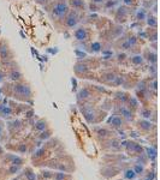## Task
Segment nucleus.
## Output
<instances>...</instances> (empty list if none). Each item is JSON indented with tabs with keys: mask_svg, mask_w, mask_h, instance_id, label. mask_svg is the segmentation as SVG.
<instances>
[{
	"mask_svg": "<svg viewBox=\"0 0 160 180\" xmlns=\"http://www.w3.org/2000/svg\"><path fill=\"white\" fill-rule=\"evenodd\" d=\"M129 97H130V96H129L126 92H123V91H119V92L116 94V98H117L122 104H126Z\"/></svg>",
	"mask_w": 160,
	"mask_h": 180,
	"instance_id": "nucleus-20",
	"label": "nucleus"
},
{
	"mask_svg": "<svg viewBox=\"0 0 160 180\" xmlns=\"http://www.w3.org/2000/svg\"><path fill=\"white\" fill-rule=\"evenodd\" d=\"M128 102H129V108L131 109V110H136V109H139L140 108V102H139V100L137 98H135V97H129V100H128Z\"/></svg>",
	"mask_w": 160,
	"mask_h": 180,
	"instance_id": "nucleus-23",
	"label": "nucleus"
},
{
	"mask_svg": "<svg viewBox=\"0 0 160 180\" xmlns=\"http://www.w3.org/2000/svg\"><path fill=\"white\" fill-rule=\"evenodd\" d=\"M145 154L148 159V161H152V162H155L157 160V148H152V147H146L145 148Z\"/></svg>",
	"mask_w": 160,
	"mask_h": 180,
	"instance_id": "nucleus-12",
	"label": "nucleus"
},
{
	"mask_svg": "<svg viewBox=\"0 0 160 180\" xmlns=\"http://www.w3.org/2000/svg\"><path fill=\"white\" fill-rule=\"evenodd\" d=\"M142 180H151V179H148V178H146V177H143V178H142Z\"/></svg>",
	"mask_w": 160,
	"mask_h": 180,
	"instance_id": "nucleus-42",
	"label": "nucleus"
},
{
	"mask_svg": "<svg viewBox=\"0 0 160 180\" xmlns=\"http://www.w3.org/2000/svg\"><path fill=\"white\" fill-rule=\"evenodd\" d=\"M140 114H141V116L143 119H148V120H151V118L153 116V112H152L151 108H142V109H140Z\"/></svg>",
	"mask_w": 160,
	"mask_h": 180,
	"instance_id": "nucleus-24",
	"label": "nucleus"
},
{
	"mask_svg": "<svg viewBox=\"0 0 160 180\" xmlns=\"http://www.w3.org/2000/svg\"><path fill=\"white\" fill-rule=\"evenodd\" d=\"M35 1H36L37 4H41V5H43V4H45V2H47L48 0H35Z\"/></svg>",
	"mask_w": 160,
	"mask_h": 180,
	"instance_id": "nucleus-40",
	"label": "nucleus"
},
{
	"mask_svg": "<svg viewBox=\"0 0 160 180\" xmlns=\"http://www.w3.org/2000/svg\"><path fill=\"white\" fill-rule=\"evenodd\" d=\"M69 4L75 8V10H84L85 7V4H84V0H69Z\"/></svg>",
	"mask_w": 160,
	"mask_h": 180,
	"instance_id": "nucleus-21",
	"label": "nucleus"
},
{
	"mask_svg": "<svg viewBox=\"0 0 160 180\" xmlns=\"http://www.w3.org/2000/svg\"><path fill=\"white\" fill-rule=\"evenodd\" d=\"M91 2H94V4H104V2H106L107 0H90Z\"/></svg>",
	"mask_w": 160,
	"mask_h": 180,
	"instance_id": "nucleus-38",
	"label": "nucleus"
},
{
	"mask_svg": "<svg viewBox=\"0 0 160 180\" xmlns=\"http://www.w3.org/2000/svg\"><path fill=\"white\" fill-rule=\"evenodd\" d=\"M34 129H35L36 131L41 132V131H45V130L48 129V124H47V121H46L45 119H40V120H37V121L35 123Z\"/></svg>",
	"mask_w": 160,
	"mask_h": 180,
	"instance_id": "nucleus-16",
	"label": "nucleus"
},
{
	"mask_svg": "<svg viewBox=\"0 0 160 180\" xmlns=\"http://www.w3.org/2000/svg\"><path fill=\"white\" fill-rule=\"evenodd\" d=\"M146 16H147V13H146L145 8H140V10H137V12H136V19H139V20H143V19H146Z\"/></svg>",
	"mask_w": 160,
	"mask_h": 180,
	"instance_id": "nucleus-31",
	"label": "nucleus"
},
{
	"mask_svg": "<svg viewBox=\"0 0 160 180\" xmlns=\"http://www.w3.org/2000/svg\"><path fill=\"white\" fill-rule=\"evenodd\" d=\"M130 61L133 65H136V66H140L145 63V57H142L141 54H135L133 57H130Z\"/></svg>",
	"mask_w": 160,
	"mask_h": 180,
	"instance_id": "nucleus-19",
	"label": "nucleus"
},
{
	"mask_svg": "<svg viewBox=\"0 0 160 180\" xmlns=\"http://www.w3.org/2000/svg\"><path fill=\"white\" fill-rule=\"evenodd\" d=\"M74 37H75L77 41H81V42L88 40V37H89L88 30H87L84 26H78V28L74 31Z\"/></svg>",
	"mask_w": 160,
	"mask_h": 180,
	"instance_id": "nucleus-9",
	"label": "nucleus"
},
{
	"mask_svg": "<svg viewBox=\"0 0 160 180\" xmlns=\"http://www.w3.org/2000/svg\"><path fill=\"white\" fill-rule=\"evenodd\" d=\"M125 5H128V6H130V5H134L135 4V0H122Z\"/></svg>",
	"mask_w": 160,
	"mask_h": 180,
	"instance_id": "nucleus-37",
	"label": "nucleus"
},
{
	"mask_svg": "<svg viewBox=\"0 0 160 180\" xmlns=\"http://www.w3.org/2000/svg\"><path fill=\"white\" fill-rule=\"evenodd\" d=\"M133 169H134V172L136 173V175L137 177H143L145 175V173H146V166L145 165H142V163H140V162H136V163H134V166L131 167Z\"/></svg>",
	"mask_w": 160,
	"mask_h": 180,
	"instance_id": "nucleus-13",
	"label": "nucleus"
},
{
	"mask_svg": "<svg viewBox=\"0 0 160 180\" xmlns=\"http://www.w3.org/2000/svg\"><path fill=\"white\" fill-rule=\"evenodd\" d=\"M147 60H148L149 63H155V61H157V54H155V53H148Z\"/></svg>",
	"mask_w": 160,
	"mask_h": 180,
	"instance_id": "nucleus-35",
	"label": "nucleus"
},
{
	"mask_svg": "<svg viewBox=\"0 0 160 180\" xmlns=\"http://www.w3.org/2000/svg\"><path fill=\"white\" fill-rule=\"evenodd\" d=\"M126 41L130 43V46H131V47L136 46V43H137V39H136L135 36H129V37L126 39Z\"/></svg>",
	"mask_w": 160,
	"mask_h": 180,
	"instance_id": "nucleus-34",
	"label": "nucleus"
},
{
	"mask_svg": "<svg viewBox=\"0 0 160 180\" xmlns=\"http://www.w3.org/2000/svg\"><path fill=\"white\" fill-rule=\"evenodd\" d=\"M90 51L91 52H94V53H98V52H100L101 49H102V46H101V43L100 42H98V41H95V42H93L91 45H90Z\"/></svg>",
	"mask_w": 160,
	"mask_h": 180,
	"instance_id": "nucleus-29",
	"label": "nucleus"
},
{
	"mask_svg": "<svg viewBox=\"0 0 160 180\" xmlns=\"http://www.w3.org/2000/svg\"><path fill=\"white\" fill-rule=\"evenodd\" d=\"M133 47L130 46V43L125 40V41H123L122 42V45H120V49H123V51H129V49H131Z\"/></svg>",
	"mask_w": 160,
	"mask_h": 180,
	"instance_id": "nucleus-33",
	"label": "nucleus"
},
{
	"mask_svg": "<svg viewBox=\"0 0 160 180\" xmlns=\"http://www.w3.org/2000/svg\"><path fill=\"white\" fill-rule=\"evenodd\" d=\"M137 129L141 131V132H145V133H149L153 129H154V124L148 120V119H140L137 121Z\"/></svg>",
	"mask_w": 160,
	"mask_h": 180,
	"instance_id": "nucleus-8",
	"label": "nucleus"
},
{
	"mask_svg": "<svg viewBox=\"0 0 160 180\" xmlns=\"http://www.w3.org/2000/svg\"><path fill=\"white\" fill-rule=\"evenodd\" d=\"M24 178L25 180H37V175L35 174V172L31 167H27L24 169Z\"/></svg>",
	"mask_w": 160,
	"mask_h": 180,
	"instance_id": "nucleus-18",
	"label": "nucleus"
},
{
	"mask_svg": "<svg viewBox=\"0 0 160 180\" xmlns=\"http://www.w3.org/2000/svg\"><path fill=\"white\" fill-rule=\"evenodd\" d=\"M95 133H96V136H98L99 138H102V141L110 138L111 135H112V132H111L107 127H98V129L95 130Z\"/></svg>",
	"mask_w": 160,
	"mask_h": 180,
	"instance_id": "nucleus-11",
	"label": "nucleus"
},
{
	"mask_svg": "<svg viewBox=\"0 0 160 180\" xmlns=\"http://www.w3.org/2000/svg\"><path fill=\"white\" fill-rule=\"evenodd\" d=\"M117 110H118V115H120L123 119H124V121H133L134 120V110H131L126 104H119L118 106V108H117Z\"/></svg>",
	"mask_w": 160,
	"mask_h": 180,
	"instance_id": "nucleus-4",
	"label": "nucleus"
},
{
	"mask_svg": "<svg viewBox=\"0 0 160 180\" xmlns=\"http://www.w3.org/2000/svg\"><path fill=\"white\" fill-rule=\"evenodd\" d=\"M22 169V166H17V165H10V167L7 168L8 174H16L17 172H19Z\"/></svg>",
	"mask_w": 160,
	"mask_h": 180,
	"instance_id": "nucleus-30",
	"label": "nucleus"
},
{
	"mask_svg": "<svg viewBox=\"0 0 160 180\" xmlns=\"http://www.w3.org/2000/svg\"><path fill=\"white\" fill-rule=\"evenodd\" d=\"M4 78H5V76H4V73H1V72H0V83H1L2 81H4Z\"/></svg>",
	"mask_w": 160,
	"mask_h": 180,
	"instance_id": "nucleus-41",
	"label": "nucleus"
},
{
	"mask_svg": "<svg viewBox=\"0 0 160 180\" xmlns=\"http://www.w3.org/2000/svg\"><path fill=\"white\" fill-rule=\"evenodd\" d=\"M120 145L133 157H136V156H139V155L145 153V148L141 144H139L137 142H135V141H124V142H120Z\"/></svg>",
	"mask_w": 160,
	"mask_h": 180,
	"instance_id": "nucleus-1",
	"label": "nucleus"
},
{
	"mask_svg": "<svg viewBox=\"0 0 160 180\" xmlns=\"http://www.w3.org/2000/svg\"><path fill=\"white\" fill-rule=\"evenodd\" d=\"M157 85H158V83H157V79H154V81H153V84H152V89L154 90V91H155V90H157V88H158Z\"/></svg>",
	"mask_w": 160,
	"mask_h": 180,
	"instance_id": "nucleus-39",
	"label": "nucleus"
},
{
	"mask_svg": "<svg viewBox=\"0 0 160 180\" xmlns=\"http://www.w3.org/2000/svg\"><path fill=\"white\" fill-rule=\"evenodd\" d=\"M83 110V109H82ZM83 113H84V118L87 119V121L89 123V124H95L98 120H96V112H95V109L94 108H85L84 110H83Z\"/></svg>",
	"mask_w": 160,
	"mask_h": 180,
	"instance_id": "nucleus-10",
	"label": "nucleus"
},
{
	"mask_svg": "<svg viewBox=\"0 0 160 180\" xmlns=\"http://www.w3.org/2000/svg\"><path fill=\"white\" fill-rule=\"evenodd\" d=\"M70 11V6L68 0H59L54 6H53V16H56L57 18H64L66 16V13Z\"/></svg>",
	"mask_w": 160,
	"mask_h": 180,
	"instance_id": "nucleus-3",
	"label": "nucleus"
},
{
	"mask_svg": "<svg viewBox=\"0 0 160 180\" xmlns=\"http://www.w3.org/2000/svg\"><path fill=\"white\" fill-rule=\"evenodd\" d=\"M51 137H52V131L50 129H47L45 131H41L40 135H39V139H41V141H46V139H48Z\"/></svg>",
	"mask_w": 160,
	"mask_h": 180,
	"instance_id": "nucleus-25",
	"label": "nucleus"
},
{
	"mask_svg": "<svg viewBox=\"0 0 160 180\" xmlns=\"http://www.w3.org/2000/svg\"><path fill=\"white\" fill-rule=\"evenodd\" d=\"M118 180H124V179H118Z\"/></svg>",
	"mask_w": 160,
	"mask_h": 180,
	"instance_id": "nucleus-44",
	"label": "nucleus"
},
{
	"mask_svg": "<svg viewBox=\"0 0 160 180\" xmlns=\"http://www.w3.org/2000/svg\"><path fill=\"white\" fill-rule=\"evenodd\" d=\"M107 124H108V126H111L112 129L118 130V129H122V127H123V125H124V119H123L120 115H118V114H113V115H111V116L108 118Z\"/></svg>",
	"mask_w": 160,
	"mask_h": 180,
	"instance_id": "nucleus-7",
	"label": "nucleus"
},
{
	"mask_svg": "<svg viewBox=\"0 0 160 180\" xmlns=\"http://www.w3.org/2000/svg\"><path fill=\"white\" fill-rule=\"evenodd\" d=\"M1 130H2V127H1V125H0V132H1Z\"/></svg>",
	"mask_w": 160,
	"mask_h": 180,
	"instance_id": "nucleus-43",
	"label": "nucleus"
},
{
	"mask_svg": "<svg viewBox=\"0 0 160 180\" xmlns=\"http://www.w3.org/2000/svg\"><path fill=\"white\" fill-rule=\"evenodd\" d=\"M116 78H117V75H116V73H113V72L106 73V75L104 76V81H105V82H107V83H112V82H114V81H116Z\"/></svg>",
	"mask_w": 160,
	"mask_h": 180,
	"instance_id": "nucleus-28",
	"label": "nucleus"
},
{
	"mask_svg": "<svg viewBox=\"0 0 160 180\" xmlns=\"http://www.w3.org/2000/svg\"><path fill=\"white\" fill-rule=\"evenodd\" d=\"M13 96L18 100H28L31 97V89L25 83H16L13 87Z\"/></svg>",
	"mask_w": 160,
	"mask_h": 180,
	"instance_id": "nucleus-2",
	"label": "nucleus"
},
{
	"mask_svg": "<svg viewBox=\"0 0 160 180\" xmlns=\"http://www.w3.org/2000/svg\"><path fill=\"white\" fill-rule=\"evenodd\" d=\"M8 77H10V79L11 81H19V79H22V73L19 72V71H16V70H13L10 75H8Z\"/></svg>",
	"mask_w": 160,
	"mask_h": 180,
	"instance_id": "nucleus-27",
	"label": "nucleus"
},
{
	"mask_svg": "<svg viewBox=\"0 0 160 180\" xmlns=\"http://www.w3.org/2000/svg\"><path fill=\"white\" fill-rule=\"evenodd\" d=\"M104 147L107 148L108 151H118L122 149V145H120V141L116 139V138H107V139H104L102 142Z\"/></svg>",
	"mask_w": 160,
	"mask_h": 180,
	"instance_id": "nucleus-6",
	"label": "nucleus"
},
{
	"mask_svg": "<svg viewBox=\"0 0 160 180\" xmlns=\"http://www.w3.org/2000/svg\"><path fill=\"white\" fill-rule=\"evenodd\" d=\"M146 20H147L148 26H151V28H157V25H158L157 17H154L153 14H147V16H146Z\"/></svg>",
	"mask_w": 160,
	"mask_h": 180,
	"instance_id": "nucleus-22",
	"label": "nucleus"
},
{
	"mask_svg": "<svg viewBox=\"0 0 160 180\" xmlns=\"http://www.w3.org/2000/svg\"><path fill=\"white\" fill-rule=\"evenodd\" d=\"M7 157H8V163H10V165L22 166V165L24 163V159L21 157V156H18V155H13V154H11V155H7Z\"/></svg>",
	"mask_w": 160,
	"mask_h": 180,
	"instance_id": "nucleus-14",
	"label": "nucleus"
},
{
	"mask_svg": "<svg viewBox=\"0 0 160 180\" xmlns=\"http://www.w3.org/2000/svg\"><path fill=\"white\" fill-rule=\"evenodd\" d=\"M123 175H124V180H135L137 178L136 173L134 172V169L131 167H128V168L123 169Z\"/></svg>",
	"mask_w": 160,
	"mask_h": 180,
	"instance_id": "nucleus-15",
	"label": "nucleus"
},
{
	"mask_svg": "<svg viewBox=\"0 0 160 180\" xmlns=\"http://www.w3.org/2000/svg\"><path fill=\"white\" fill-rule=\"evenodd\" d=\"M52 175H53L52 172H42V177L46 179H52Z\"/></svg>",
	"mask_w": 160,
	"mask_h": 180,
	"instance_id": "nucleus-36",
	"label": "nucleus"
},
{
	"mask_svg": "<svg viewBox=\"0 0 160 180\" xmlns=\"http://www.w3.org/2000/svg\"><path fill=\"white\" fill-rule=\"evenodd\" d=\"M89 97H91V92L87 89V88H83V89L78 92V98H80V100H87V98H89Z\"/></svg>",
	"mask_w": 160,
	"mask_h": 180,
	"instance_id": "nucleus-26",
	"label": "nucleus"
},
{
	"mask_svg": "<svg viewBox=\"0 0 160 180\" xmlns=\"http://www.w3.org/2000/svg\"><path fill=\"white\" fill-rule=\"evenodd\" d=\"M88 70V66L85 65V64H77L76 66H75V71L77 72V73H82V72H85Z\"/></svg>",
	"mask_w": 160,
	"mask_h": 180,
	"instance_id": "nucleus-32",
	"label": "nucleus"
},
{
	"mask_svg": "<svg viewBox=\"0 0 160 180\" xmlns=\"http://www.w3.org/2000/svg\"><path fill=\"white\" fill-rule=\"evenodd\" d=\"M52 180H71V175L65 172H57V173H53Z\"/></svg>",
	"mask_w": 160,
	"mask_h": 180,
	"instance_id": "nucleus-17",
	"label": "nucleus"
},
{
	"mask_svg": "<svg viewBox=\"0 0 160 180\" xmlns=\"http://www.w3.org/2000/svg\"><path fill=\"white\" fill-rule=\"evenodd\" d=\"M64 19H65V25L69 29L76 28L77 24H78V20H80L78 16H77V12H75V11H69L66 13V16L64 17Z\"/></svg>",
	"mask_w": 160,
	"mask_h": 180,
	"instance_id": "nucleus-5",
	"label": "nucleus"
}]
</instances>
